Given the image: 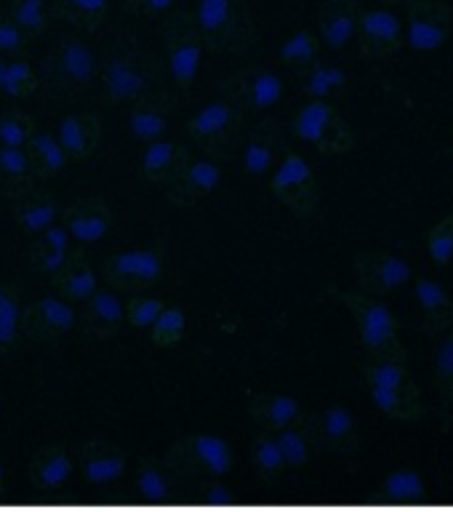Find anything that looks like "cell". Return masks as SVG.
Returning <instances> with one entry per match:
<instances>
[{
  "label": "cell",
  "mask_w": 453,
  "mask_h": 512,
  "mask_svg": "<svg viewBox=\"0 0 453 512\" xmlns=\"http://www.w3.org/2000/svg\"><path fill=\"white\" fill-rule=\"evenodd\" d=\"M163 270H166L163 248H128V251H118L107 259L104 278L110 280V286L131 291V294H142L144 288L155 286L163 278Z\"/></svg>",
  "instance_id": "30bf717a"
},
{
  "label": "cell",
  "mask_w": 453,
  "mask_h": 512,
  "mask_svg": "<svg viewBox=\"0 0 453 512\" xmlns=\"http://www.w3.org/2000/svg\"><path fill=\"white\" fill-rule=\"evenodd\" d=\"M358 0H323L318 8V38L331 51H342L358 40Z\"/></svg>",
  "instance_id": "ffe728a7"
},
{
  "label": "cell",
  "mask_w": 453,
  "mask_h": 512,
  "mask_svg": "<svg viewBox=\"0 0 453 512\" xmlns=\"http://www.w3.org/2000/svg\"><path fill=\"white\" fill-rule=\"evenodd\" d=\"M104 91L112 102L136 104L155 91V59L136 43L134 35H120L104 59Z\"/></svg>",
  "instance_id": "7a4b0ae2"
},
{
  "label": "cell",
  "mask_w": 453,
  "mask_h": 512,
  "mask_svg": "<svg viewBox=\"0 0 453 512\" xmlns=\"http://www.w3.org/2000/svg\"><path fill=\"white\" fill-rule=\"evenodd\" d=\"M48 8L46 0H16L14 6V22L22 27V30L40 32L46 27Z\"/></svg>",
  "instance_id": "c3c4849f"
},
{
  "label": "cell",
  "mask_w": 453,
  "mask_h": 512,
  "mask_svg": "<svg viewBox=\"0 0 453 512\" xmlns=\"http://www.w3.org/2000/svg\"><path fill=\"white\" fill-rule=\"evenodd\" d=\"M78 464L83 478L91 486H110L120 480L128 470V456L118 443H110L104 438L86 440L78 448Z\"/></svg>",
  "instance_id": "ac0fdd59"
},
{
  "label": "cell",
  "mask_w": 453,
  "mask_h": 512,
  "mask_svg": "<svg viewBox=\"0 0 453 512\" xmlns=\"http://www.w3.org/2000/svg\"><path fill=\"white\" fill-rule=\"evenodd\" d=\"M427 251H430L432 262L438 267H446L453 262V214L440 219L427 235Z\"/></svg>",
  "instance_id": "f6af8a7d"
},
{
  "label": "cell",
  "mask_w": 453,
  "mask_h": 512,
  "mask_svg": "<svg viewBox=\"0 0 453 512\" xmlns=\"http://www.w3.org/2000/svg\"><path fill=\"white\" fill-rule=\"evenodd\" d=\"M62 206L56 203L54 198H46L43 192H27L22 198L14 200V216L19 227H22L27 235H43L48 227H54L59 219H62Z\"/></svg>",
  "instance_id": "4dcf8cb0"
},
{
  "label": "cell",
  "mask_w": 453,
  "mask_h": 512,
  "mask_svg": "<svg viewBox=\"0 0 453 512\" xmlns=\"http://www.w3.org/2000/svg\"><path fill=\"white\" fill-rule=\"evenodd\" d=\"M294 134L323 155H344L355 147L350 120L328 99H310L296 112Z\"/></svg>",
  "instance_id": "ba28073f"
},
{
  "label": "cell",
  "mask_w": 453,
  "mask_h": 512,
  "mask_svg": "<svg viewBox=\"0 0 453 512\" xmlns=\"http://www.w3.org/2000/svg\"><path fill=\"white\" fill-rule=\"evenodd\" d=\"M219 91L238 99L246 112H264L283 99L286 88H283V78L278 72L262 67V64H251V67L227 75Z\"/></svg>",
  "instance_id": "4fadbf2b"
},
{
  "label": "cell",
  "mask_w": 453,
  "mask_h": 512,
  "mask_svg": "<svg viewBox=\"0 0 453 512\" xmlns=\"http://www.w3.org/2000/svg\"><path fill=\"white\" fill-rule=\"evenodd\" d=\"M360 54L368 59H387L406 43V22L400 19L392 6H374L360 11L358 24Z\"/></svg>",
  "instance_id": "5bb4252c"
},
{
  "label": "cell",
  "mask_w": 453,
  "mask_h": 512,
  "mask_svg": "<svg viewBox=\"0 0 453 512\" xmlns=\"http://www.w3.org/2000/svg\"><path fill=\"white\" fill-rule=\"evenodd\" d=\"M280 440V448L286 454L288 470H304L312 459V446H315V438H312L310 422H296L291 427H283V430L275 432Z\"/></svg>",
  "instance_id": "74e56055"
},
{
  "label": "cell",
  "mask_w": 453,
  "mask_h": 512,
  "mask_svg": "<svg viewBox=\"0 0 453 512\" xmlns=\"http://www.w3.org/2000/svg\"><path fill=\"white\" fill-rule=\"evenodd\" d=\"M163 310H166V304L158 296L134 294L128 299V323L134 328H152Z\"/></svg>",
  "instance_id": "bcb514c9"
},
{
  "label": "cell",
  "mask_w": 453,
  "mask_h": 512,
  "mask_svg": "<svg viewBox=\"0 0 453 512\" xmlns=\"http://www.w3.org/2000/svg\"><path fill=\"white\" fill-rule=\"evenodd\" d=\"M107 8H110V0H62V14L83 30H96Z\"/></svg>",
  "instance_id": "7bdbcfd3"
},
{
  "label": "cell",
  "mask_w": 453,
  "mask_h": 512,
  "mask_svg": "<svg viewBox=\"0 0 453 512\" xmlns=\"http://www.w3.org/2000/svg\"><path fill=\"white\" fill-rule=\"evenodd\" d=\"M251 462H254L256 475L267 480V483H275V480L283 478V472L288 470V462L275 432H264L251 443Z\"/></svg>",
  "instance_id": "8d00e7d4"
},
{
  "label": "cell",
  "mask_w": 453,
  "mask_h": 512,
  "mask_svg": "<svg viewBox=\"0 0 453 512\" xmlns=\"http://www.w3.org/2000/svg\"><path fill=\"white\" fill-rule=\"evenodd\" d=\"M382 496L387 502L395 504H422L430 499V488L424 483L422 472L411 470V467H400L392 470L387 478L382 480Z\"/></svg>",
  "instance_id": "e575fe53"
},
{
  "label": "cell",
  "mask_w": 453,
  "mask_h": 512,
  "mask_svg": "<svg viewBox=\"0 0 453 512\" xmlns=\"http://www.w3.org/2000/svg\"><path fill=\"white\" fill-rule=\"evenodd\" d=\"M342 304L350 310L358 326L360 342L371 358H390V355H406L400 347L398 323L395 315L379 296L368 291H336Z\"/></svg>",
  "instance_id": "5b68a950"
},
{
  "label": "cell",
  "mask_w": 453,
  "mask_h": 512,
  "mask_svg": "<svg viewBox=\"0 0 453 512\" xmlns=\"http://www.w3.org/2000/svg\"><path fill=\"white\" fill-rule=\"evenodd\" d=\"M24 43V30L14 19L0 22V51H19Z\"/></svg>",
  "instance_id": "f5cc1de1"
},
{
  "label": "cell",
  "mask_w": 453,
  "mask_h": 512,
  "mask_svg": "<svg viewBox=\"0 0 453 512\" xmlns=\"http://www.w3.org/2000/svg\"><path fill=\"white\" fill-rule=\"evenodd\" d=\"M382 6H408L411 0H379Z\"/></svg>",
  "instance_id": "db71d44e"
},
{
  "label": "cell",
  "mask_w": 453,
  "mask_h": 512,
  "mask_svg": "<svg viewBox=\"0 0 453 512\" xmlns=\"http://www.w3.org/2000/svg\"><path fill=\"white\" fill-rule=\"evenodd\" d=\"M243 104L232 99L230 94L219 91L214 102L200 107L187 123V131L200 144L208 155L214 158H232L235 152L246 142V131H243Z\"/></svg>",
  "instance_id": "3957f363"
},
{
  "label": "cell",
  "mask_w": 453,
  "mask_h": 512,
  "mask_svg": "<svg viewBox=\"0 0 453 512\" xmlns=\"http://www.w3.org/2000/svg\"><path fill=\"white\" fill-rule=\"evenodd\" d=\"M51 283H54L56 294L75 304H83L99 291V275L86 262V254H80V251H72L70 262L64 264L62 272H56Z\"/></svg>",
  "instance_id": "f546056e"
},
{
  "label": "cell",
  "mask_w": 453,
  "mask_h": 512,
  "mask_svg": "<svg viewBox=\"0 0 453 512\" xmlns=\"http://www.w3.org/2000/svg\"><path fill=\"white\" fill-rule=\"evenodd\" d=\"M56 139L62 142L67 155L75 160L91 158L102 144V120L88 110H78L64 115L56 126Z\"/></svg>",
  "instance_id": "d4e9b609"
},
{
  "label": "cell",
  "mask_w": 453,
  "mask_h": 512,
  "mask_svg": "<svg viewBox=\"0 0 453 512\" xmlns=\"http://www.w3.org/2000/svg\"><path fill=\"white\" fill-rule=\"evenodd\" d=\"M374 406L392 419H416L422 414V398L414 382L400 384V387H368Z\"/></svg>",
  "instance_id": "836d02e7"
},
{
  "label": "cell",
  "mask_w": 453,
  "mask_h": 512,
  "mask_svg": "<svg viewBox=\"0 0 453 512\" xmlns=\"http://www.w3.org/2000/svg\"><path fill=\"white\" fill-rule=\"evenodd\" d=\"M453 32V8L446 0H411L408 3L406 43L411 51L430 54L448 43Z\"/></svg>",
  "instance_id": "7c38bea8"
},
{
  "label": "cell",
  "mask_w": 453,
  "mask_h": 512,
  "mask_svg": "<svg viewBox=\"0 0 453 512\" xmlns=\"http://www.w3.org/2000/svg\"><path fill=\"white\" fill-rule=\"evenodd\" d=\"M192 14L206 46L219 54H246L259 38L246 0H198Z\"/></svg>",
  "instance_id": "6da1fadb"
},
{
  "label": "cell",
  "mask_w": 453,
  "mask_h": 512,
  "mask_svg": "<svg viewBox=\"0 0 453 512\" xmlns=\"http://www.w3.org/2000/svg\"><path fill=\"white\" fill-rule=\"evenodd\" d=\"M35 120L22 110H11L0 115V144L3 147H30L35 136Z\"/></svg>",
  "instance_id": "b9f144b4"
},
{
  "label": "cell",
  "mask_w": 453,
  "mask_h": 512,
  "mask_svg": "<svg viewBox=\"0 0 453 512\" xmlns=\"http://www.w3.org/2000/svg\"><path fill=\"white\" fill-rule=\"evenodd\" d=\"M307 422H310L315 446L328 451V454L347 456L358 448V419L347 406H328L318 416L307 419Z\"/></svg>",
  "instance_id": "2e32d148"
},
{
  "label": "cell",
  "mask_w": 453,
  "mask_h": 512,
  "mask_svg": "<svg viewBox=\"0 0 453 512\" xmlns=\"http://www.w3.org/2000/svg\"><path fill=\"white\" fill-rule=\"evenodd\" d=\"M40 88V75L35 67L27 62H11L6 70V83H3V94L22 99V96L35 94Z\"/></svg>",
  "instance_id": "ee69618b"
},
{
  "label": "cell",
  "mask_w": 453,
  "mask_h": 512,
  "mask_svg": "<svg viewBox=\"0 0 453 512\" xmlns=\"http://www.w3.org/2000/svg\"><path fill=\"white\" fill-rule=\"evenodd\" d=\"M40 88L59 99H75L94 86L99 75V59L94 48L83 40H62L40 64Z\"/></svg>",
  "instance_id": "277c9868"
},
{
  "label": "cell",
  "mask_w": 453,
  "mask_h": 512,
  "mask_svg": "<svg viewBox=\"0 0 453 512\" xmlns=\"http://www.w3.org/2000/svg\"><path fill=\"white\" fill-rule=\"evenodd\" d=\"M248 414L264 432H278L283 427L302 422L304 406L294 395L283 392H248Z\"/></svg>",
  "instance_id": "cb8c5ba5"
},
{
  "label": "cell",
  "mask_w": 453,
  "mask_h": 512,
  "mask_svg": "<svg viewBox=\"0 0 453 512\" xmlns=\"http://www.w3.org/2000/svg\"><path fill=\"white\" fill-rule=\"evenodd\" d=\"M126 320L128 302H123L118 291L112 288H99L91 299L83 302V310L78 312V326L83 328V334L99 342L118 336Z\"/></svg>",
  "instance_id": "e0dca14e"
},
{
  "label": "cell",
  "mask_w": 453,
  "mask_h": 512,
  "mask_svg": "<svg viewBox=\"0 0 453 512\" xmlns=\"http://www.w3.org/2000/svg\"><path fill=\"white\" fill-rule=\"evenodd\" d=\"M24 304L14 283H0V363L11 358L24 336Z\"/></svg>",
  "instance_id": "1f68e13d"
},
{
  "label": "cell",
  "mask_w": 453,
  "mask_h": 512,
  "mask_svg": "<svg viewBox=\"0 0 453 512\" xmlns=\"http://www.w3.org/2000/svg\"><path fill=\"white\" fill-rule=\"evenodd\" d=\"M40 179H43V171H40L30 147H3L0 144V190L16 200L35 190Z\"/></svg>",
  "instance_id": "484cf974"
},
{
  "label": "cell",
  "mask_w": 453,
  "mask_h": 512,
  "mask_svg": "<svg viewBox=\"0 0 453 512\" xmlns=\"http://www.w3.org/2000/svg\"><path fill=\"white\" fill-rule=\"evenodd\" d=\"M299 78H302L304 94L310 99H331V96L342 94L347 88V72L342 67H336V64L320 62V59L310 64L307 70L299 72Z\"/></svg>",
  "instance_id": "d590c367"
},
{
  "label": "cell",
  "mask_w": 453,
  "mask_h": 512,
  "mask_svg": "<svg viewBox=\"0 0 453 512\" xmlns=\"http://www.w3.org/2000/svg\"><path fill=\"white\" fill-rule=\"evenodd\" d=\"M200 499L214 507H227L235 504V491L224 483V478H208L200 480Z\"/></svg>",
  "instance_id": "f907efd6"
},
{
  "label": "cell",
  "mask_w": 453,
  "mask_h": 512,
  "mask_svg": "<svg viewBox=\"0 0 453 512\" xmlns=\"http://www.w3.org/2000/svg\"><path fill=\"white\" fill-rule=\"evenodd\" d=\"M62 219L75 243H83V246L99 243L112 230V208L102 195H86L75 200L72 206L64 208Z\"/></svg>",
  "instance_id": "d6986e66"
},
{
  "label": "cell",
  "mask_w": 453,
  "mask_h": 512,
  "mask_svg": "<svg viewBox=\"0 0 453 512\" xmlns=\"http://www.w3.org/2000/svg\"><path fill=\"white\" fill-rule=\"evenodd\" d=\"M176 480H179V475L168 467L166 459H144L139 464V472H136V491L144 502L150 504L171 502Z\"/></svg>",
  "instance_id": "d6a6232c"
},
{
  "label": "cell",
  "mask_w": 453,
  "mask_h": 512,
  "mask_svg": "<svg viewBox=\"0 0 453 512\" xmlns=\"http://www.w3.org/2000/svg\"><path fill=\"white\" fill-rule=\"evenodd\" d=\"M171 112H174V99L168 91L155 88L152 94L134 104V110L128 115V128L139 142H158L168 134L171 126Z\"/></svg>",
  "instance_id": "603a6c76"
},
{
  "label": "cell",
  "mask_w": 453,
  "mask_h": 512,
  "mask_svg": "<svg viewBox=\"0 0 453 512\" xmlns=\"http://www.w3.org/2000/svg\"><path fill=\"white\" fill-rule=\"evenodd\" d=\"M163 459L179 478L198 480V483L208 478H227L235 462L230 443L211 432L176 440Z\"/></svg>",
  "instance_id": "52a82bcc"
},
{
  "label": "cell",
  "mask_w": 453,
  "mask_h": 512,
  "mask_svg": "<svg viewBox=\"0 0 453 512\" xmlns=\"http://www.w3.org/2000/svg\"><path fill=\"white\" fill-rule=\"evenodd\" d=\"M280 59L286 64H291L296 72L307 70L310 64L318 62L320 56V38L312 35L310 30L294 32L291 38H286V43L280 46Z\"/></svg>",
  "instance_id": "f35d334b"
},
{
  "label": "cell",
  "mask_w": 453,
  "mask_h": 512,
  "mask_svg": "<svg viewBox=\"0 0 453 512\" xmlns=\"http://www.w3.org/2000/svg\"><path fill=\"white\" fill-rule=\"evenodd\" d=\"M160 38L166 46L168 75L182 91H190L195 86L206 51V38L200 32L195 14L190 11H174L160 24Z\"/></svg>",
  "instance_id": "8992f818"
},
{
  "label": "cell",
  "mask_w": 453,
  "mask_h": 512,
  "mask_svg": "<svg viewBox=\"0 0 453 512\" xmlns=\"http://www.w3.org/2000/svg\"><path fill=\"white\" fill-rule=\"evenodd\" d=\"M3 480H6V467H3V462H0V486H3Z\"/></svg>",
  "instance_id": "11a10c76"
},
{
  "label": "cell",
  "mask_w": 453,
  "mask_h": 512,
  "mask_svg": "<svg viewBox=\"0 0 453 512\" xmlns=\"http://www.w3.org/2000/svg\"><path fill=\"white\" fill-rule=\"evenodd\" d=\"M75 459L62 446L38 448L30 459V483L38 491H59L72 478Z\"/></svg>",
  "instance_id": "f1b7e54d"
},
{
  "label": "cell",
  "mask_w": 453,
  "mask_h": 512,
  "mask_svg": "<svg viewBox=\"0 0 453 512\" xmlns=\"http://www.w3.org/2000/svg\"><path fill=\"white\" fill-rule=\"evenodd\" d=\"M72 251H62V248H51L46 246V243H40L38 238H35V248H32V262H35V267H38L43 275H48V278H54L56 272L64 270V264L70 262Z\"/></svg>",
  "instance_id": "681fc988"
},
{
  "label": "cell",
  "mask_w": 453,
  "mask_h": 512,
  "mask_svg": "<svg viewBox=\"0 0 453 512\" xmlns=\"http://www.w3.org/2000/svg\"><path fill=\"white\" fill-rule=\"evenodd\" d=\"M190 163V152L184 150L182 144L174 139H158V142L147 144L142 155V176L147 182L168 187L182 176V171Z\"/></svg>",
  "instance_id": "4316f807"
},
{
  "label": "cell",
  "mask_w": 453,
  "mask_h": 512,
  "mask_svg": "<svg viewBox=\"0 0 453 512\" xmlns=\"http://www.w3.org/2000/svg\"><path fill=\"white\" fill-rule=\"evenodd\" d=\"M30 150L32 155H35V160H38L40 171H43V179L64 171L67 160H70L67 150L62 147V142H59L54 134H46V131H35V136H32L30 142Z\"/></svg>",
  "instance_id": "ab89813d"
},
{
  "label": "cell",
  "mask_w": 453,
  "mask_h": 512,
  "mask_svg": "<svg viewBox=\"0 0 453 512\" xmlns=\"http://www.w3.org/2000/svg\"><path fill=\"white\" fill-rule=\"evenodd\" d=\"M272 192L299 219H310V216L318 214L320 200H323L318 176H315L310 163L296 152H286L275 166Z\"/></svg>",
  "instance_id": "9c48e42d"
},
{
  "label": "cell",
  "mask_w": 453,
  "mask_h": 512,
  "mask_svg": "<svg viewBox=\"0 0 453 512\" xmlns=\"http://www.w3.org/2000/svg\"><path fill=\"white\" fill-rule=\"evenodd\" d=\"M184 331H187V315H184V310H179V307H166L150 328L152 344L160 347V350L176 347V344L182 342Z\"/></svg>",
  "instance_id": "60d3db41"
},
{
  "label": "cell",
  "mask_w": 453,
  "mask_h": 512,
  "mask_svg": "<svg viewBox=\"0 0 453 512\" xmlns=\"http://www.w3.org/2000/svg\"><path fill=\"white\" fill-rule=\"evenodd\" d=\"M435 371H438V387L446 403H453V331L440 342L435 355Z\"/></svg>",
  "instance_id": "7dc6e473"
},
{
  "label": "cell",
  "mask_w": 453,
  "mask_h": 512,
  "mask_svg": "<svg viewBox=\"0 0 453 512\" xmlns=\"http://www.w3.org/2000/svg\"><path fill=\"white\" fill-rule=\"evenodd\" d=\"M355 272H358L360 291L374 296H384L408 286L414 278L411 264L390 251H366L355 256Z\"/></svg>",
  "instance_id": "9a60e30c"
},
{
  "label": "cell",
  "mask_w": 453,
  "mask_h": 512,
  "mask_svg": "<svg viewBox=\"0 0 453 512\" xmlns=\"http://www.w3.org/2000/svg\"><path fill=\"white\" fill-rule=\"evenodd\" d=\"M171 8H174V0H126V11H131L134 16H144V19L168 14Z\"/></svg>",
  "instance_id": "816d5d0a"
},
{
  "label": "cell",
  "mask_w": 453,
  "mask_h": 512,
  "mask_svg": "<svg viewBox=\"0 0 453 512\" xmlns=\"http://www.w3.org/2000/svg\"><path fill=\"white\" fill-rule=\"evenodd\" d=\"M219 184H222V171L214 160H190L182 176L166 187V198L174 206H195L203 198H208L211 192H216Z\"/></svg>",
  "instance_id": "7402d4cb"
},
{
  "label": "cell",
  "mask_w": 453,
  "mask_h": 512,
  "mask_svg": "<svg viewBox=\"0 0 453 512\" xmlns=\"http://www.w3.org/2000/svg\"><path fill=\"white\" fill-rule=\"evenodd\" d=\"M78 326L75 302L59 294L40 296L38 302L24 304V339L38 344H59L72 328Z\"/></svg>",
  "instance_id": "8fae6325"
},
{
  "label": "cell",
  "mask_w": 453,
  "mask_h": 512,
  "mask_svg": "<svg viewBox=\"0 0 453 512\" xmlns=\"http://www.w3.org/2000/svg\"><path fill=\"white\" fill-rule=\"evenodd\" d=\"M414 299L422 310L424 331L443 334L453 328V296L440 280L419 278L414 286Z\"/></svg>",
  "instance_id": "83f0119b"
},
{
  "label": "cell",
  "mask_w": 453,
  "mask_h": 512,
  "mask_svg": "<svg viewBox=\"0 0 453 512\" xmlns=\"http://www.w3.org/2000/svg\"><path fill=\"white\" fill-rule=\"evenodd\" d=\"M283 150V131L275 118L259 120L243 142V168L248 176H264L275 171Z\"/></svg>",
  "instance_id": "44dd1931"
}]
</instances>
